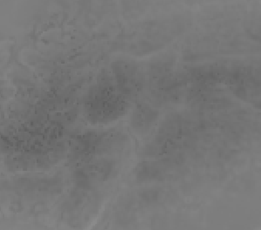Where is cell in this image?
<instances>
[{"mask_svg": "<svg viewBox=\"0 0 261 230\" xmlns=\"http://www.w3.org/2000/svg\"><path fill=\"white\" fill-rule=\"evenodd\" d=\"M116 81L119 83V88H122L123 91L131 90L137 82V70L130 65L123 64L116 67Z\"/></svg>", "mask_w": 261, "mask_h": 230, "instance_id": "3957f363", "label": "cell"}, {"mask_svg": "<svg viewBox=\"0 0 261 230\" xmlns=\"http://www.w3.org/2000/svg\"><path fill=\"white\" fill-rule=\"evenodd\" d=\"M112 172V166L108 161H99L97 163L90 164L83 169L77 171L76 179L82 186L96 184L99 182H104Z\"/></svg>", "mask_w": 261, "mask_h": 230, "instance_id": "7a4b0ae2", "label": "cell"}, {"mask_svg": "<svg viewBox=\"0 0 261 230\" xmlns=\"http://www.w3.org/2000/svg\"><path fill=\"white\" fill-rule=\"evenodd\" d=\"M153 111L149 108H143L141 112L134 114V123L137 124V128L139 127L141 130H147L148 125L153 121Z\"/></svg>", "mask_w": 261, "mask_h": 230, "instance_id": "277c9868", "label": "cell"}, {"mask_svg": "<svg viewBox=\"0 0 261 230\" xmlns=\"http://www.w3.org/2000/svg\"><path fill=\"white\" fill-rule=\"evenodd\" d=\"M113 88L112 85H100L88 95L85 108L88 117L103 121L104 119L111 120L120 114L124 103Z\"/></svg>", "mask_w": 261, "mask_h": 230, "instance_id": "6da1fadb", "label": "cell"}]
</instances>
